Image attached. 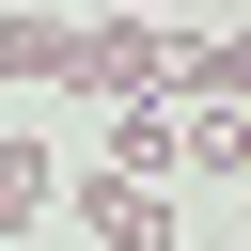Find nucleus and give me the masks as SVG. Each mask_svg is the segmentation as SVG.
Wrapping results in <instances>:
<instances>
[{"label":"nucleus","instance_id":"obj_2","mask_svg":"<svg viewBox=\"0 0 251 251\" xmlns=\"http://www.w3.org/2000/svg\"><path fill=\"white\" fill-rule=\"evenodd\" d=\"M78 235H94V251H173V188L94 157V173H78Z\"/></svg>","mask_w":251,"mask_h":251},{"label":"nucleus","instance_id":"obj_8","mask_svg":"<svg viewBox=\"0 0 251 251\" xmlns=\"http://www.w3.org/2000/svg\"><path fill=\"white\" fill-rule=\"evenodd\" d=\"M0 16H16V0H0Z\"/></svg>","mask_w":251,"mask_h":251},{"label":"nucleus","instance_id":"obj_1","mask_svg":"<svg viewBox=\"0 0 251 251\" xmlns=\"http://www.w3.org/2000/svg\"><path fill=\"white\" fill-rule=\"evenodd\" d=\"M78 94L126 110V94H204V31H157V16H78Z\"/></svg>","mask_w":251,"mask_h":251},{"label":"nucleus","instance_id":"obj_6","mask_svg":"<svg viewBox=\"0 0 251 251\" xmlns=\"http://www.w3.org/2000/svg\"><path fill=\"white\" fill-rule=\"evenodd\" d=\"M47 188H63V173H47V141H0V251L47 220Z\"/></svg>","mask_w":251,"mask_h":251},{"label":"nucleus","instance_id":"obj_7","mask_svg":"<svg viewBox=\"0 0 251 251\" xmlns=\"http://www.w3.org/2000/svg\"><path fill=\"white\" fill-rule=\"evenodd\" d=\"M94 16H173V0H94Z\"/></svg>","mask_w":251,"mask_h":251},{"label":"nucleus","instance_id":"obj_4","mask_svg":"<svg viewBox=\"0 0 251 251\" xmlns=\"http://www.w3.org/2000/svg\"><path fill=\"white\" fill-rule=\"evenodd\" d=\"M0 78H63L78 94V16H0Z\"/></svg>","mask_w":251,"mask_h":251},{"label":"nucleus","instance_id":"obj_3","mask_svg":"<svg viewBox=\"0 0 251 251\" xmlns=\"http://www.w3.org/2000/svg\"><path fill=\"white\" fill-rule=\"evenodd\" d=\"M94 157L173 188V157H188V110H173V94H126V110H94Z\"/></svg>","mask_w":251,"mask_h":251},{"label":"nucleus","instance_id":"obj_5","mask_svg":"<svg viewBox=\"0 0 251 251\" xmlns=\"http://www.w3.org/2000/svg\"><path fill=\"white\" fill-rule=\"evenodd\" d=\"M173 173H251V94H188V157Z\"/></svg>","mask_w":251,"mask_h":251}]
</instances>
